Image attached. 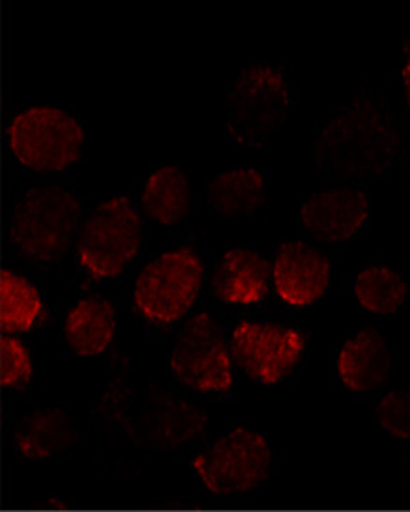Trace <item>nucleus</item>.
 Returning a JSON list of instances; mask_svg holds the SVG:
<instances>
[{
    "mask_svg": "<svg viewBox=\"0 0 410 512\" xmlns=\"http://www.w3.org/2000/svg\"><path fill=\"white\" fill-rule=\"evenodd\" d=\"M168 365L191 390L224 393L233 386L232 356L224 330L209 311L194 313L179 330Z\"/></svg>",
    "mask_w": 410,
    "mask_h": 512,
    "instance_id": "7",
    "label": "nucleus"
},
{
    "mask_svg": "<svg viewBox=\"0 0 410 512\" xmlns=\"http://www.w3.org/2000/svg\"><path fill=\"white\" fill-rule=\"evenodd\" d=\"M142 231V218L129 198H107L82 222L77 246L82 267L99 280L118 276L138 256Z\"/></svg>",
    "mask_w": 410,
    "mask_h": 512,
    "instance_id": "5",
    "label": "nucleus"
},
{
    "mask_svg": "<svg viewBox=\"0 0 410 512\" xmlns=\"http://www.w3.org/2000/svg\"><path fill=\"white\" fill-rule=\"evenodd\" d=\"M375 421L388 436L410 440V390L388 391L375 406Z\"/></svg>",
    "mask_w": 410,
    "mask_h": 512,
    "instance_id": "21",
    "label": "nucleus"
},
{
    "mask_svg": "<svg viewBox=\"0 0 410 512\" xmlns=\"http://www.w3.org/2000/svg\"><path fill=\"white\" fill-rule=\"evenodd\" d=\"M401 79H403V90H405V101H407V108L410 114V51H407V58L403 64V71H401Z\"/></svg>",
    "mask_w": 410,
    "mask_h": 512,
    "instance_id": "23",
    "label": "nucleus"
},
{
    "mask_svg": "<svg viewBox=\"0 0 410 512\" xmlns=\"http://www.w3.org/2000/svg\"><path fill=\"white\" fill-rule=\"evenodd\" d=\"M43 315L38 289L14 270H2L0 280V321L6 334L28 332Z\"/></svg>",
    "mask_w": 410,
    "mask_h": 512,
    "instance_id": "20",
    "label": "nucleus"
},
{
    "mask_svg": "<svg viewBox=\"0 0 410 512\" xmlns=\"http://www.w3.org/2000/svg\"><path fill=\"white\" fill-rule=\"evenodd\" d=\"M81 213V203L66 189L56 185L30 189L15 205L12 243L21 256L34 263H53L73 243Z\"/></svg>",
    "mask_w": 410,
    "mask_h": 512,
    "instance_id": "3",
    "label": "nucleus"
},
{
    "mask_svg": "<svg viewBox=\"0 0 410 512\" xmlns=\"http://www.w3.org/2000/svg\"><path fill=\"white\" fill-rule=\"evenodd\" d=\"M392 364V347L383 332L362 328L343 343L336 358V371L347 390L366 393L383 386Z\"/></svg>",
    "mask_w": 410,
    "mask_h": 512,
    "instance_id": "13",
    "label": "nucleus"
},
{
    "mask_svg": "<svg viewBox=\"0 0 410 512\" xmlns=\"http://www.w3.org/2000/svg\"><path fill=\"white\" fill-rule=\"evenodd\" d=\"M273 280V267L260 252L237 246L228 250L211 276V291L222 304L254 306L263 302Z\"/></svg>",
    "mask_w": 410,
    "mask_h": 512,
    "instance_id": "12",
    "label": "nucleus"
},
{
    "mask_svg": "<svg viewBox=\"0 0 410 512\" xmlns=\"http://www.w3.org/2000/svg\"><path fill=\"white\" fill-rule=\"evenodd\" d=\"M399 149L401 131L392 110L369 92L328 114L314 138L317 168L342 179L383 176Z\"/></svg>",
    "mask_w": 410,
    "mask_h": 512,
    "instance_id": "1",
    "label": "nucleus"
},
{
    "mask_svg": "<svg viewBox=\"0 0 410 512\" xmlns=\"http://www.w3.org/2000/svg\"><path fill=\"white\" fill-rule=\"evenodd\" d=\"M306 341L299 330L273 323L243 321L233 328L235 362L263 386L286 378L301 362Z\"/></svg>",
    "mask_w": 410,
    "mask_h": 512,
    "instance_id": "9",
    "label": "nucleus"
},
{
    "mask_svg": "<svg viewBox=\"0 0 410 512\" xmlns=\"http://www.w3.org/2000/svg\"><path fill=\"white\" fill-rule=\"evenodd\" d=\"M332 280L328 257L304 241L284 243L274 254L273 285L278 298L291 308L312 306L325 297Z\"/></svg>",
    "mask_w": 410,
    "mask_h": 512,
    "instance_id": "11",
    "label": "nucleus"
},
{
    "mask_svg": "<svg viewBox=\"0 0 410 512\" xmlns=\"http://www.w3.org/2000/svg\"><path fill=\"white\" fill-rule=\"evenodd\" d=\"M409 468H410V462H409Z\"/></svg>",
    "mask_w": 410,
    "mask_h": 512,
    "instance_id": "24",
    "label": "nucleus"
},
{
    "mask_svg": "<svg viewBox=\"0 0 410 512\" xmlns=\"http://www.w3.org/2000/svg\"><path fill=\"white\" fill-rule=\"evenodd\" d=\"M2 386L6 390H21L32 378V360L21 339L2 337Z\"/></svg>",
    "mask_w": 410,
    "mask_h": 512,
    "instance_id": "22",
    "label": "nucleus"
},
{
    "mask_svg": "<svg viewBox=\"0 0 410 512\" xmlns=\"http://www.w3.org/2000/svg\"><path fill=\"white\" fill-rule=\"evenodd\" d=\"M142 207L155 224L178 226L191 213V179L179 166L153 170L142 190Z\"/></svg>",
    "mask_w": 410,
    "mask_h": 512,
    "instance_id": "16",
    "label": "nucleus"
},
{
    "mask_svg": "<svg viewBox=\"0 0 410 512\" xmlns=\"http://www.w3.org/2000/svg\"><path fill=\"white\" fill-rule=\"evenodd\" d=\"M207 207L222 220H245L261 211L267 200V176L256 166L222 170L207 187Z\"/></svg>",
    "mask_w": 410,
    "mask_h": 512,
    "instance_id": "14",
    "label": "nucleus"
},
{
    "mask_svg": "<svg viewBox=\"0 0 410 512\" xmlns=\"http://www.w3.org/2000/svg\"><path fill=\"white\" fill-rule=\"evenodd\" d=\"M271 445L260 432L235 427L192 459L209 492L237 494L261 485L271 468Z\"/></svg>",
    "mask_w": 410,
    "mask_h": 512,
    "instance_id": "8",
    "label": "nucleus"
},
{
    "mask_svg": "<svg viewBox=\"0 0 410 512\" xmlns=\"http://www.w3.org/2000/svg\"><path fill=\"white\" fill-rule=\"evenodd\" d=\"M73 419L62 408L30 412L15 431V447L28 459H49L73 444Z\"/></svg>",
    "mask_w": 410,
    "mask_h": 512,
    "instance_id": "17",
    "label": "nucleus"
},
{
    "mask_svg": "<svg viewBox=\"0 0 410 512\" xmlns=\"http://www.w3.org/2000/svg\"><path fill=\"white\" fill-rule=\"evenodd\" d=\"M157 434L172 444H185L196 440L205 429V414L198 406L191 405L178 397L153 395L151 406L144 414Z\"/></svg>",
    "mask_w": 410,
    "mask_h": 512,
    "instance_id": "19",
    "label": "nucleus"
},
{
    "mask_svg": "<svg viewBox=\"0 0 410 512\" xmlns=\"http://www.w3.org/2000/svg\"><path fill=\"white\" fill-rule=\"evenodd\" d=\"M291 107L286 73L267 62L246 66L230 84L224 105V131L239 148H260L284 125Z\"/></svg>",
    "mask_w": 410,
    "mask_h": 512,
    "instance_id": "2",
    "label": "nucleus"
},
{
    "mask_svg": "<svg viewBox=\"0 0 410 512\" xmlns=\"http://www.w3.org/2000/svg\"><path fill=\"white\" fill-rule=\"evenodd\" d=\"M204 282V265L192 248L153 257L135 282V308L153 324H172L191 310Z\"/></svg>",
    "mask_w": 410,
    "mask_h": 512,
    "instance_id": "6",
    "label": "nucleus"
},
{
    "mask_svg": "<svg viewBox=\"0 0 410 512\" xmlns=\"http://www.w3.org/2000/svg\"><path fill=\"white\" fill-rule=\"evenodd\" d=\"M118 317L107 298L88 297L77 302L64 321L69 349L79 356H97L109 349L116 336Z\"/></svg>",
    "mask_w": 410,
    "mask_h": 512,
    "instance_id": "15",
    "label": "nucleus"
},
{
    "mask_svg": "<svg viewBox=\"0 0 410 512\" xmlns=\"http://www.w3.org/2000/svg\"><path fill=\"white\" fill-rule=\"evenodd\" d=\"M15 161L32 172H62L81 159L86 131L77 118L56 107H30L10 123Z\"/></svg>",
    "mask_w": 410,
    "mask_h": 512,
    "instance_id": "4",
    "label": "nucleus"
},
{
    "mask_svg": "<svg viewBox=\"0 0 410 512\" xmlns=\"http://www.w3.org/2000/svg\"><path fill=\"white\" fill-rule=\"evenodd\" d=\"M371 200L355 187H328L304 198L299 220L315 241L327 244L351 243L368 224Z\"/></svg>",
    "mask_w": 410,
    "mask_h": 512,
    "instance_id": "10",
    "label": "nucleus"
},
{
    "mask_svg": "<svg viewBox=\"0 0 410 512\" xmlns=\"http://www.w3.org/2000/svg\"><path fill=\"white\" fill-rule=\"evenodd\" d=\"M353 293L362 310L390 315L407 304L409 283L399 270L388 265H369L356 274Z\"/></svg>",
    "mask_w": 410,
    "mask_h": 512,
    "instance_id": "18",
    "label": "nucleus"
}]
</instances>
